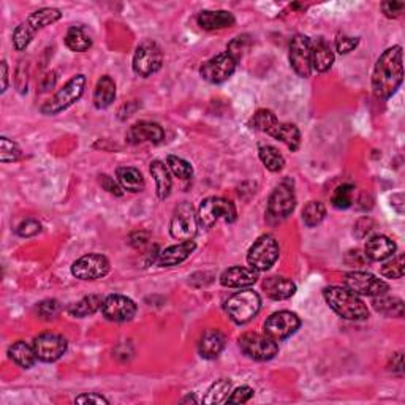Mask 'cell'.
<instances>
[{"instance_id": "cell-1", "label": "cell", "mask_w": 405, "mask_h": 405, "mask_svg": "<svg viewBox=\"0 0 405 405\" xmlns=\"http://www.w3.org/2000/svg\"><path fill=\"white\" fill-rule=\"evenodd\" d=\"M402 46H391L377 59L372 73V89L378 98H390L402 84Z\"/></svg>"}, {"instance_id": "cell-2", "label": "cell", "mask_w": 405, "mask_h": 405, "mask_svg": "<svg viewBox=\"0 0 405 405\" xmlns=\"http://www.w3.org/2000/svg\"><path fill=\"white\" fill-rule=\"evenodd\" d=\"M323 297L327 306L334 311L339 317L351 321H361L369 318V309L358 295L345 287H326Z\"/></svg>"}, {"instance_id": "cell-3", "label": "cell", "mask_w": 405, "mask_h": 405, "mask_svg": "<svg viewBox=\"0 0 405 405\" xmlns=\"http://www.w3.org/2000/svg\"><path fill=\"white\" fill-rule=\"evenodd\" d=\"M62 17V11L59 8H40L27 17L26 21L21 22L20 26L15 29L13 32V46L16 51H24L26 47L31 45L35 34L41 29H45L51 24L57 22Z\"/></svg>"}, {"instance_id": "cell-4", "label": "cell", "mask_w": 405, "mask_h": 405, "mask_svg": "<svg viewBox=\"0 0 405 405\" xmlns=\"http://www.w3.org/2000/svg\"><path fill=\"white\" fill-rule=\"evenodd\" d=\"M261 309V297L253 290H241L231 295L225 304V311L228 317L237 325H246L252 321Z\"/></svg>"}, {"instance_id": "cell-5", "label": "cell", "mask_w": 405, "mask_h": 405, "mask_svg": "<svg viewBox=\"0 0 405 405\" xmlns=\"http://www.w3.org/2000/svg\"><path fill=\"white\" fill-rule=\"evenodd\" d=\"M84 87H86V76L75 75L73 78L67 81V84L62 89H59L54 94V97H51L43 106H41L40 111L46 116H56L59 112L68 110L71 105H75L76 101L82 97Z\"/></svg>"}, {"instance_id": "cell-6", "label": "cell", "mask_w": 405, "mask_h": 405, "mask_svg": "<svg viewBox=\"0 0 405 405\" xmlns=\"http://www.w3.org/2000/svg\"><path fill=\"white\" fill-rule=\"evenodd\" d=\"M196 217L202 228L209 230L220 219L225 220L226 223H233L237 217V211L230 200L222 198V196H209L201 201Z\"/></svg>"}, {"instance_id": "cell-7", "label": "cell", "mask_w": 405, "mask_h": 405, "mask_svg": "<svg viewBox=\"0 0 405 405\" xmlns=\"http://www.w3.org/2000/svg\"><path fill=\"white\" fill-rule=\"evenodd\" d=\"M281 253L279 242L271 235H263L250 246L247 252V263L255 271H267L276 263Z\"/></svg>"}, {"instance_id": "cell-8", "label": "cell", "mask_w": 405, "mask_h": 405, "mask_svg": "<svg viewBox=\"0 0 405 405\" xmlns=\"http://www.w3.org/2000/svg\"><path fill=\"white\" fill-rule=\"evenodd\" d=\"M198 231V217H196L193 206L189 201H182L175 207L172 212L171 223H170V233L175 240L186 242L193 241Z\"/></svg>"}, {"instance_id": "cell-9", "label": "cell", "mask_w": 405, "mask_h": 405, "mask_svg": "<svg viewBox=\"0 0 405 405\" xmlns=\"http://www.w3.org/2000/svg\"><path fill=\"white\" fill-rule=\"evenodd\" d=\"M344 287L358 296H382L390 290V285L382 279L364 271H351L344 276Z\"/></svg>"}, {"instance_id": "cell-10", "label": "cell", "mask_w": 405, "mask_h": 405, "mask_svg": "<svg viewBox=\"0 0 405 405\" xmlns=\"http://www.w3.org/2000/svg\"><path fill=\"white\" fill-rule=\"evenodd\" d=\"M163 52L152 40H146L136 47L133 54V71L136 75L147 78L162 68Z\"/></svg>"}, {"instance_id": "cell-11", "label": "cell", "mask_w": 405, "mask_h": 405, "mask_svg": "<svg viewBox=\"0 0 405 405\" xmlns=\"http://www.w3.org/2000/svg\"><path fill=\"white\" fill-rule=\"evenodd\" d=\"M240 348L247 358L253 361H270L277 355V342L266 334L246 332L240 337Z\"/></svg>"}, {"instance_id": "cell-12", "label": "cell", "mask_w": 405, "mask_h": 405, "mask_svg": "<svg viewBox=\"0 0 405 405\" xmlns=\"http://www.w3.org/2000/svg\"><path fill=\"white\" fill-rule=\"evenodd\" d=\"M296 207V195L290 181H284L272 190L267 201V217L281 222L285 220Z\"/></svg>"}, {"instance_id": "cell-13", "label": "cell", "mask_w": 405, "mask_h": 405, "mask_svg": "<svg viewBox=\"0 0 405 405\" xmlns=\"http://www.w3.org/2000/svg\"><path fill=\"white\" fill-rule=\"evenodd\" d=\"M290 65L300 78H309L312 73V43L306 35L297 34L290 41Z\"/></svg>"}, {"instance_id": "cell-14", "label": "cell", "mask_w": 405, "mask_h": 405, "mask_svg": "<svg viewBox=\"0 0 405 405\" xmlns=\"http://www.w3.org/2000/svg\"><path fill=\"white\" fill-rule=\"evenodd\" d=\"M300 326L301 320L295 312L279 311L267 317L263 325V330L266 336H270L277 342L284 341V339H288L291 334H295V332L300 330Z\"/></svg>"}, {"instance_id": "cell-15", "label": "cell", "mask_w": 405, "mask_h": 405, "mask_svg": "<svg viewBox=\"0 0 405 405\" xmlns=\"http://www.w3.org/2000/svg\"><path fill=\"white\" fill-rule=\"evenodd\" d=\"M110 272V261L105 255L87 253L71 266V274L80 281H97Z\"/></svg>"}, {"instance_id": "cell-16", "label": "cell", "mask_w": 405, "mask_h": 405, "mask_svg": "<svg viewBox=\"0 0 405 405\" xmlns=\"http://www.w3.org/2000/svg\"><path fill=\"white\" fill-rule=\"evenodd\" d=\"M236 65L237 62L233 57H230L226 52H222V54L214 56L209 61L202 64L200 75L202 80L211 82V84H222V82L233 76Z\"/></svg>"}, {"instance_id": "cell-17", "label": "cell", "mask_w": 405, "mask_h": 405, "mask_svg": "<svg viewBox=\"0 0 405 405\" xmlns=\"http://www.w3.org/2000/svg\"><path fill=\"white\" fill-rule=\"evenodd\" d=\"M34 348L37 358L43 362H54L61 360L67 351V341L56 332H41L34 339Z\"/></svg>"}, {"instance_id": "cell-18", "label": "cell", "mask_w": 405, "mask_h": 405, "mask_svg": "<svg viewBox=\"0 0 405 405\" xmlns=\"http://www.w3.org/2000/svg\"><path fill=\"white\" fill-rule=\"evenodd\" d=\"M101 314L106 320L124 323V321L133 320L136 315V304L124 295H110L101 304Z\"/></svg>"}, {"instance_id": "cell-19", "label": "cell", "mask_w": 405, "mask_h": 405, "mask_svg": "<svg viewBox=\"0 0 405 405\" xmlns=\"http://www.w3.org/2000/svg\"><path fill=\"white\" fill-rule=\"evenodd\" d=\"M125 140L130 145H142V142H151V145H160L165 140V130L160 127L157 122L140 121L133 124L127 130Z\"/></svg>"}, {"instance_id": "cell-20", "label": "cell", "mask_w": 405, "mask_h": 405, "mask_svg": "<svg viewBox=\"0 0 405 405\" xmlns=\"http://www.w3.org/2000/svg\"><path fill=\"white\" fill-rule=\"evenodd\" d=\"M258 281V271L252 267L244 266H233L222 272L220 276V284L226 288H249Z\"/></svg>"}, {"instance_id": "cell-21", "label": "cell", "mask_w": 405, "mask_h": 405, "mask_svg": "<svg viewBox=\"0 0 405 405\" xmlns=\"http://www.w3.org/2000/svg\"><path fill=\"white\" fill-rule=\"evenodd\" d=\"M196 244L193 241H186L175 244V246L166 247L159 253L157 265L159 266H177L186 261L190 255L195 252Z\"/></svg>"}, {"instance_id": "cell-22", "label": "cell", "mask_w": 405, "mask_h": 405, "mask_svg": "<svg viewBox=\"0 0 405 405\" xmlns=\"http://www.w3.org/2000/svg\"><path fill=\"white\" fill-rule=\"evenodd\" d=\"M196 21H198V26L205 29V31H220V29L235 26L236 22L233 13L226 10H205L198 15Z\"/></svg>"}, {"instance_id": "cell-23", "label": "cell", "mask_w": 405, "mask_h": 405, "mask_svg": "<svg viewBox=\"0 0 405 405\" xmlns=\"http://www.w3.org/2000/svg\"><path fill=\"white\" fill-rule=\"evenodd\" d=\"M263 290L267 297L274 301H284L296 293V285L282 276H271L263 281Z\"/></svg>"}, {"instance_id": "cell-24", "label": "cell", "mask_w": 405, "mask_h": 405, "mask_svg": "<svg viewBox=\"0 0 405 405\" xmlns=\"http://www.w3.org/2000/svg\"><path fill=\"white\" fill-rule=\"evenodd\" d=\"M396 252V244L391 241L388 236L377 235L372 236L371 240L366 242L364 255L372 261H383L386 258L392 257V253Z\"/></svg>"}, {"instance_id": "cell-25", "label": "cell", "mask_w": 405, "mask_h": 405, "mask_svg": "<svg viewBox=\"0 0 405 405\" xmlns=\"http://www.w3.org/2000/svg\"><path fill=\"white\" fill-rule=\"evenodd\" d=\"M225 348V336L219 330H207L198 342V353L205 360H216Z\"/></svg>"}, {"instance_id": "cell-26", "label": "cell", "mask_w": 405, "mask_h": 405, "mask_svg": "<svg viewBox=\"0 0 405 405\" xmlns=\"http://www.w3.org/2000/svg\"><path fill=\"white\" fill-rule=\"evenodd\" d=\"M312 43V70L325 73L334 64V52L325 38H317Z\"/></svg>"}, {"instance_id": "cell-27", "label": "cell", "mask_w": 405, "mask_h": 405, "mask_svg": "<svg viewBox=\"0 0 405 405\" xmlns=\"http://www.w3.org/2000/svg\"><path fill=\"white\" fill-rule=\"evenodd\" d=\"M116 98V82L111 76L105 75L97 81L94 91V105L97 110H106Z\"/></svg>"}, {"instance_id": "cell-28", "label": "cell", "mask_w": 405, "mask_h": 405, "mask_svg": "<svg viewBox=\"0 0 405 405\" xmlns=\"http://www.w3.org/2000/svg\"><path fill=\"white\" fill-rule=\"evenodd\" d=\"M8 358L15 362L16 366L22 369H31L35 361H37V353H35L34 344H27L26 341H17L8 348Z\"/></svg>"}, {"instance_id": "cell-29", "label": "cell", "mask_w": 405, "mask_h": 405, "mask_svg": "<svg viewBox=\"0 0 405 405\" xmlns=\"http://www.w3.org/2000/svg\"><path fill=\"white\" fill-rule=\"evenodd\" d=\"M116 177L121 187L130 193H138L145 190V177L140 170L133 168V166H119L116 170Z\"/></svg>"}, {"instance_id": "cell-30", "label": "cell", "mask_w": 405, "mask_h": 405, "mask_svg": "<svg viewBox=\"0 0 405 405\" xmlns=\"http://www.w3.org/2000/svg\"><path fill=\"white\" fill-rule=\"evenodd\" d=\"M149 171H151L154 181H156L157 196L160 200H166L170 196L171 187H172L168 166H166L163 162H160V160H154L151 166H149Z\"/></svg>"}, {"instance_id": "cell-31", "label": "cell", "mask_w": 405, "mask_h": 405, "mask_svg": "<svg viewBox=\"0 0 405 405\" xmlns=\"http://www.w3.org/2000/svg\"><path fill=\"white\" fill-rule=\"evenodd\" d=\"M274 140L282 141L291 152H295L301 146V132L295 124L279 122L277 127L270 133Z\"/></svg>"}, {"instance_id": "cell-32", "label": "cell", "mask_w": 405, "mask_h": 405, "mask_svg": "<svg viewBox=\"0 0 405 405\" xmlns=\"http://www.w3.org/2000/svg\"><path fill=\"white\" fill-rule=\"evenodd\" d=\"M65 46L73 52H86L92 46V37L82 26H71L65 35Z\"/></svg>"}, {"instance_id": "cell-33", "label": "cell", "mask_w": 405, "mask_h": 405, "mask_svg": "<svg viewBox=\"0 0 405 405\" xmlns=\"http://www.w3.org/2000/svg\"><path fill=\"white\" fill-rule=\"evenodd\" d=\"M101 304H103V297L100 295H89L78 302L71 304L68 307V314L75 318H86L101 309Z\"/></svg>"}, {"instance_id": "cell-34", "label": "cell", "mask_w": 405, "mask_h": 405, "mask_svg": "<svg viewBox=\"0 0 405 405\" xmlns=\"http://www.w3.org/2000/svg\"><path fill=\"white\" fill-rule=\"evenodd\" d=\"M374 309L380 314L386 315V317H396L402 318L404 317V302L399 297H391V296H375L374 297Z\"/></svg>"}, {"instance_id": "cell-35", "label": "cell", "mask_w": 405, "mask_h": 405, "mask_svg": "<svg viewBox=\"0 0 405 405\" xmlns=\"http://www.w3.org/2000/svg\"><path fill=\"white\" fill-rule=\"evenodd\" d=\"M258 157L261 160L267 170L272 172H279L284 170L285 166V159L281 152H279L277 147H274L271 145H263L258 147Z\"/></svg>"}, {"instance_id": "cell-36", "label": "cell", "mask_w": 405, "mask_h": 405, "mask_svg": "<svg viewBox=\"0 0 405 405\" xmlns=\"http://www.w3.org/2000/svg\"><path fill=\"white\" fill-rule=\"evenodd\" d=\"M277 124H279V119L271 110H258L253 115V117L250 119V127L267 135H270L272 130L277 127Z\"/></svg>"}, {"instance_id": "cell-37", "label": "cell", "mask_w": 405, "mask_h": 405, "mask_svg": "<svg viewBox=\"0 0 405 405\" xmlns=\"http://www.w3.org/2000/svg\"><path fill=\"white\" fill-rule=\"evenodd\" d=\"M326 217V207L321 201H309L302 209V222L309 228L320 225Z\"/></svg>"}, {"instance_id": "cell-38", "label": "cell", "mask_w": 405, "mask_h": 405, "mask_svg": "<svg viewBox=\"0 0 405 405\" xmlns=\"http://www.w3.org/2000/svg\"><path fill=\"white\" fill-rule=\"evenodd\" d=\"M231 390V382L228 378H220L216 383L211 385V388L207 390L206 396L202 397V402L205 404H220L226 401L228 397V392Z\"/></svg>"}, {"instance_id": "cell-39", "label": "cell", "mask_w": 405, "mask_h": 405, "mask_svg": "<svg viewBox=\"0 0 405 405\" xmlns=\"http://www.w3.org/2000/svg\"><path fill=\"white\" fill-rule=\"evenodd\" d=\"M166 166L172 176H176L181 181H189L193 176V168L187 160H184L177 156H168L166 157Z\"/></svg>"}, {"instance_id": "cell-40", "label": "cell", "mask_w": 405, "mask_h": 405, "mask_svg": "<svg viewBox=\"0 0 405 405\" xmlns=\"http://www.w3.org/2000/svg\"><path fill=\"white\" fill-rule=\"evenodd\" d=\"M353 193L355 187L351 184H342L339 186L334 193L331 196V205L336 207V209H348V207L353 205Z\"/></svg>"}, {"instance_id": "cell-41", "label": "cell", "mask_w": 405, "mask_h": 405, "mask_svg": "<svg viewBox=\"0 0 405 405\" xmlns=\"http://www.w3.org/2000/svg\"><path fill=\"white\" fill-rule=\"evenodd\" d=\"M250 47H252V38L249 35H240V37L231 40L228 46H226V54L233 57L236 62H240L247 54Z\"/></svg>"}, {"instance_id": "cell-42", "label": "cell", "mask_w": 405, "mask_h": 405, "mask_svg": "<svg viewBox=\"0 0 405 405\" xmlns=\"http://www.w3.org/2000/svg\"><path fill=\"white\" fill-rule=\"evenodd\" d=\"M21 156H22L21 149L15 141L8 140L7 136H2V138H0V160H2L3 163L16 162V160L21 159Z\"/></svg>"}, {"instance_id": "cell-43", "label": "cell", "mask_w": 405, "mask_h": 405, "mask_svg": "<svg viewBox=\"0 0 405 405\" xmlns=\"http://www.w3.org/2000/svg\"><path fill=\"white\" fill-rule=\"evenodd\" d=\"M404 255L399 253L397 257L390 260L388 263L382 266L380 274L386 279H402L404 277Z\"/></svg>"}, {"instance_id": "cell-44", "label": "cell", "mask_w": 405, "mask_h": 405, "mask_svg": "<svg viewBox=\"0 0 405 405\" xmlns=\"http://www.w3.org/2000/svg\"><path fill=\"white\" fill-rule=\"evenodd\" d=\"M37 312L40 315V318L52 320L57 317L59 312H61V304L56 300H45L37 306Z\"/></svg>"}, {"instance_id": "cell-45", "label": "cell", "mask_w": 405, "mask_h": 405, "mask_svg": "<svg viewBox=\"0 0 405 405\" xmlns=\"http://www.w3.org/2000/svg\"><path fill=\"white\" fill-rule=\"evenodd\" d=\"M360 45L358 37H348V35H339L336 38V50L339 54H348L353 50H356V46Z\"/></svg>"}, {"instance_id": "cell-46", "label": "cell", "mask_w": 405, "mask_h": 405, "mask_svg": "<svg viewBox=\"0 0 405 405\" xmlns=\"http://www.w3.org/2000/svg\"><path fill=\"white\" fill-rule=\"evenodd\" d=\"M253 388H250V386H240V388H236L233 392H231L230 397H226V402L228 404H246L249 402L250 399L253 397Z\"/></svg>"}, {"instance_id": "cell-47", "label": "cell", "mask_w": 405, "mask_h": 405, "mask_svg": "<svg viewBox=\"0 0 405 405\" xmlns=\"http://www.w3.org/2000/svg\"><path fill=\"white\" fill-rule=\"evenodd\" d=\"M40 230H41L40 222H37L35 219H27L20 223V226L16 228V233L21 237H31V236L38 235Z\"/></svg>"}, {"instance_id": "cell-48", "label": "cell", "mask_w": 405, "mask_h": 405, "mask_svg": "<svg viewBox=\"0 0 405 405\" xmlns=\"http://www.w3.org/2000/svg\"><path fill=\"white\" fill-rule=\"evenodd\" d=\"M100 186L103 187L106 192L116 196H122L124 195V189L121 187V184H117L111 176L108 175H101L100 176Z\"/></svg>"}, {"instance_id": "cell-49", "label": "cell", "mask_w": 405, "mask_h": 405, "mask_svg": "<svg viewBox=\"0 0 405 405\" xmlns=\"http://www.w3.org/2000/svg\"><path fill=\"white\" fill-rule=\"evenodd\" d=\"M405 8V3L404 2H395V0H391V2H383L382 3V11L386 17H399L402 15V11Z\"/></svg>"}, {"instance_id": "cell-50", "label": "cell", "mask_w": 405, "mask_h": 405, "mask_svg": "<svg viewBox=\"0 0 405 405\" xmlns=\"http://www.w3.org/2000/svg\"><path fill=\"white\" fill-rule=\"evenodd\" d=\"M75 404H110V401L103 396L97 395V392H86L75 399Z\"/></svg>"}, {"instance_id": "cell-51", "label": "cell", "mask_w": 405, "mask_h": 405, "mask_svg": "<svg viewBox=\"0 0 405 405\" xmlns=\"http://www.w3.org/2000/svg\"><path fill=\"white\" fill-rule=\"evenodd\" d=\"M390 371L392 374L399 375V377H402V374H404V355H402V351H399V353L392 355Z\"/></svg>"}, {"instance_id": "cell-52", "label": "cell", "mask_w": 405, "mask_h": 405, "mask_svg": "<svg viewBox=\"0 0 405 405\" xmlns=\"http://www.w3.org/2000/svg\"><path fill=\"white\" fill-rule=\"evenodd\" d=\"M56 84V75L54 73H50L46 76V80L43 84H41V92H46V91H50L51 87H54Z\"/></svg>"}, {"instance_id": "cell-53", "label": "cell", "mask_w": 405, "mask_h": 405, "mask_svg": "<svg viewBox=\"0 0 405 405\" xmlns=\"http://www.w3.org/2000/svg\"><path fill=\"white\" fill-rule=\"evenodd\" d=\"M2 94L7 91V87H8V67H7V62H2Z\"/></svg>"}, {"instance_id": "cell-54", "label": "cell", "mask_w": 405, "mask_h": 405, "mask_svg": "<svg viewBox=\"0 0 405 405\" xmlns=\"http://www.w3.org/2000/svg\"><path fill=\"white\" fill-rule=\"evenodd\" d=\"M182 402H198L193 396H187L186 399H182Z\"/></svg>"}]
</instances>
